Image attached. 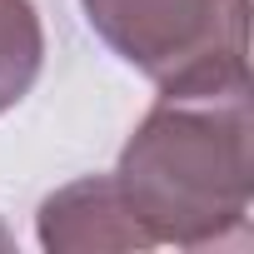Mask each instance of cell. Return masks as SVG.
<instances>
[{
    "label": "cell",
    "mask_w": 254,
    "mask_h": 254,
    "mask_svg": "<svg viewBox=\"0 0 254 254\" xmlns=\"http://www.w3.org/2000/svg\"><path fill=\"white\" fill-rule=\"evenodd\" d=\"M115 185L155 244L219 249L249 239V85L209 95H160V105L120 150Z\"/></svg>",
    "instance_id": "1"
},
{
    "label": "cell",
    "mask_w": 254,
    "mask_h": 254,
    "mask_svg": "<svg viewBox=\"0 0 254 254\" xmlns=\"http://www.w3.org/2000/svg\"><path fill=\"white\" fill-rule=\"evenodd\" d=\"M80 10L160 95L249 85V0H80Z\"/></svg>",
    "instance_id": "2"
},
{
    "label": "cell",
    "mask_w": 254,
    "mask_h": 254,
    "mask_svg": "<svg viewBox=\"0 0 254 254\" xmlns=\"http://www.w3.org/2000/svg\"><path fill=\"white\" fill-rule=\"evenodd\" d=\"M35 234L55 254H105V249H155L145 224L135 219L115 175H90L55 190L40 204Z\"/></svg>",
    "instance_id": "3"
},
{
    "label": "cell",
    "mask_w": 254,
    "mask_h": 254,
    "mask_svg": "<svg viewBox=\"0 0 254 254\" xmlns=\"http://www.w3.org/2000/svg\"><path fill=\"white\" fill-rule=\"evenodd\" d=\"M45 65V30L30 0H0V115L15 110Z\"/></svg>",
    "instance_id": "4"
},
{
    "label": "cell",
    "mask_w": 254,
    "mask_h": 254,
    "mask_svg": "<svg viewBox=\"0 0 254 254\" xmlns=\"http://www.w3.org/2000/svg\"><path fill=\"white\" fill-rule=\"evenodd\" d=\"M10 244H15V239H10V234H5V224H0V249H10Z\"/></svg>",
    "instance_id": "5"
}]
</instances>
